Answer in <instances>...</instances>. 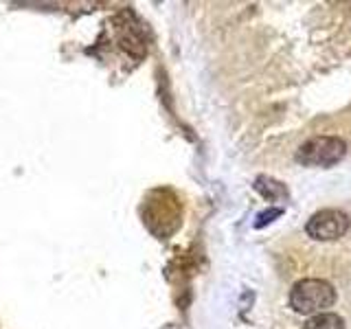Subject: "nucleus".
<instances>
[{
	"instance_id": "nucleus-1",
	"label": "nucleus",
	"mask_w": 351,
	"mask_h": 329,
	"mask_svg": "<svg viewBox=\"0 0 351 329\" xmlns=\"http://www.w3.org/2000/svg\"><path fill=\"white\" fill-rule=\"evenodd\" d=\"M336 303V290L325 279H303L290 292V305L296 314H323Z\"/></svg>"
},
{
	"instance_id": "nucleus-2",
	"label": "nucleus",
	"mask_w": 351,
	"mask_h": 329,
	"mask_svg": "<svg viewBox=\"0 0 351 329\" xmlns=\"http://www.w3.org/2000/svg\"><path fill=\"white\" fill-rule=\"evenodd\" d=\"M347 143L338 136H314L299 147L296 160L307 167H329L345 156Z\"/></svg>"
},
{
	"instance_id": "nucleus-3",
	"label": "nucleus",
	"mask_w": 351,
	"mask_h": 329,
	"mask_svg": "<svg viewBox=\"0 0 351 329\" xmlns=\"http://www.w3.org/2000/svg\"><path fill=\"white\" fill-rule=\"evenodd\" d=\"M351 226V217L338 208H325L310 217L305 230L307 235L316 241H334L338 237H345V233Z\"/></svg>"
},
{
	"instance_id": "nucleus-4",
	"label": "nucleus",
	"mask_w": 351,
	"mask_h": 329,
	"mask_svg": "<svg viewBox=\"0 0 351 329\" xmlns=\"http://www.w3.org/2000/svg\"><path fill=\"white\" fill-rule=\"evenodd\" d=\"M303 329H345V323L338 314L323 312V314L312 316L310 321L303 325Z\"/></svg>"
}]
</instances>
